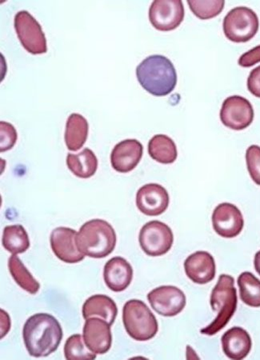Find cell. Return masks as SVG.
<instances>
[{"instance_id":"obj_1","label":"cell","mask_w":260,"mask_h":360,"mask_svg":"<svg viewBox=\"0 0 260 360\" xmlns=\"http://www.w3.org/2000/svg\"><path fill=\"white\" fill-rule=\"evenodd\" d=\"M63 329L57 319L47 313L33 315L26 321L22 338L32 357H47L57 350L63 339Z\"/></svg>"},{"instance_id":"obj_2","label":"cell","mask_w":260,"mask_h":360,"mask_svg":"<svg viewBox=\"0 0 260 360\" xmlns=\"http://www.w3.org/2000/svg\"><path fill=\"white\" fill-rule=\"evenodd\" d=\"M138 83L155 96L169 95L177 84L176 70L167 57L148 56L136 68Z\"/></svg>"},{"instance_id":"obj_3","label":"cell","mask_w":260,"mask_h":360,"mask_svg":"<svg viewBox=\"0 0 260 360\" xmlns=\"http://www.w3.org/2000/svg\"><path fill=\"white\" fill-rule=\"evenodd\" d=\"M117 241V234L112 226L100 219L85 223L77 236L79 251L95 259L107 257L114 251Z\"/></svg>"},{"instance_id":"obj_4","label":"cell","mask_w":260,"mask_h":360,"mask_svg":"<svg viewBox=\"0 0 260 360\" xmlns=\"http://www.w3.org/2000/svg\"><path fill=\"white\" fill-rule=\"evenodd\" d=\"M210 304L217 316L211 324L201 329L200 333L206 335H214L221 332L235 314L238 297L233 276L224 274L219 276L216 285L212 290Z\"/></svg>"},{"instance_id":"obj_5","label":"cell","mask_w":260,"mask_h":360,"mask_svg":"<svg viewBox=\"0 0 260 360\" xmlns=\"http://www.w3.org/2000/svg\"><path fill=\"white\" fill-rule=\"evenodd\" d=\"M123 322L126 333L137 341L152 340L158 333L157 319L141 300L126 302L123 309Z\"/></svg>"},{"instance_id":"obj_6","label":"cell","mask_w":260,"mask_h":360,"mask_svg":"<svg viewBox=\"0 0 260 360\" xmlns=\"http://www.w3.org/2000/svg\"><path fill=\"white\" fill-rule=\"evenodd\" d=\"M259 18L253 10L238 7L230 11L223 23L225 36L235 43H246L256 36Z\"/></svg>"},{"instance_id":"obj_7","label":"cell","mask_w":260,"mask_h":360,"mask_svg":"<svg viewBox=\"0 0 260 360\" xmlns=\"http://www.w3.org/2000/svg\"><path fill=\"white\" fill-rule=\"evenodd\" d=\"M138 242L149 257H157L169 252L174 243L171 229L166 224L153 220L143 225Z\"/></svg>"},{"instance_id":"obj_8","label":"cell","mask_w":260,"mask_h":360,"mask_svg":"<svg viewBox=\"0 0 260 360\" xmlns=\"http://www.w3.org/2000/svg\"><path fill=\"white\" fill-rule=\"evenodd\" d=\"M15 29L24 48L31 54H44L48 51L47 39L41 25L27 11L15 16Z\"/></svg>"},{"instance_id":"obj_9","label":"cell","mask_w":260,"mask_h":360,"mask_svg":"<svg viewBox=\"0 0 260 360\" xmlns=\"http://www.w3.org/2000/svg\"><path fill=\"white\" fill-rule=\"evenodd\" d=\"M184 19V8L181 0H155L149 9L152 25L161 32L175 30Z\"/></svg>"},{"instance_id":"obj_10","label":"cell","mask_w":260,"mask_h":360,"mask_svg":"<svg viewBox=\"0 0 260 360\" xmlns=\"http://www.w3.org/2000/svg\"><path fill=\"white\" fill-rule=\"evenodd\" d=\"M221 120L224 126L235 131H242L249 127L254 120L252 103L245 97L230 96L223 103Z\"/></svg>"},{"instance_id":"obj_11","label":"cell","mask_w":260,"mask_h":360,"mask_svg":"<svg viewBox=\"0 0 260 360\" xmlns=\"http://www.w3.org/2000/svg\"><path fill=\"white\" fill-rule=\"evenodd\" d=\"M148 300L153 310L165 317L176 316L186 306V295L175 286H161L148 295Z\"/></svg>"},{"instance_id":"obj_12","label":"cell","mask_w":260,"mask_h":360,"mask_svg":"<svg viewBox=\"0 0 260 360\" xmlns=\"http://www.w3.org/2000/svg\"><path fill=\"white\" fill-rule=\"evenodd\" d=\"M212 225L219 236L232 239L241 233L245 219L238 207L233 203L223 202L213 212Z\"/></svg>"},{"instance_id":"obj_13","label":"cell","mask_w":260,"mask_h":360,"mask_svg":"<svg viewBox=\"0 0 260 360\" xmlns=\"http://www.w3.org/2000/svg\"><path fill=\"white\" fill-rule=\"evenodd\" d=\"M77 232L72 229L60 226L52 231L50 243L56 257L67 264H77L84 259L77 245Z\"/></svg>"},{"instance_id":"obj_14","label":"cell","mask_w":260,"mask_h":360,"mask_svg":"<svg viewBox=\"0 0 260 360\" xmlns=\"http://www.w3.org/2000/svg\"><path fill=\"white\" fill-rule=\"evenodd\" d=\"M169 195L167 191L158 184L143 186L136 194V206L148 217H158L164 213L169 206Z\"/></svg>"},{"instance_id":"obj_15","label":"cell","mask_w":260,"mask_h":360,"mask_svg":"<svg viewBox=\"0 0 260 360\" xmlns=\"http://www.w3.org/2000/svg\"><path fill=\"white\" fill-rule=\"evenodd\" d=\"M83 334L86 346L96 355H103L112 347L111 325L100 318L86 319Z\"/></svg>"},{"instance_id":"obj_16","label":"cell","mask_w":260,"mask_h":360,"mask_svg":"<svg viewBox=\"0 0 260 360\" xmlns=\"http://www.w3.org/2000/svg\"><path fill=\"white\" fill-rule=\"evenodd\" d=\"M143 147L137 139H125L112 150L111 162L114 169L120 173H128L135 169L143 158Z\"/></svg>"},{"instance_id":"obj_17","label":"cell","mask_w":260,"mask_h":360,"mask_svg":"<svg viewBox=\"0 0 260 360\" xmlns=\"http://www.w3.org/2000/svg\"><path fill=\"white\" fill-rule=\"evenodd\" d=\"M184 270L190 280L195 283H210L216 276L215 259L207 252H196L185 260Z\"/></svg>"},{"instance_id":"obj_18","label":"cell","mask_w":260,"mask_h":360,"mask_svg":"<svg viewBox=\"0 0 260 360\" xmlns=\"http://www.w3.org/2000/svg\"><path fill=\"white\" fill-rule=\"evenodd\" d=\"M103 278L106 285L112 291L124 292L132 281V266L125 259L114 257L108 260L104 266Z\"/></svg>"},{"instance_id":"obj_19","label":"cell","mask_w":260,"mask_h":360,"mask_svg":"<svg viewBox=\"0 0 260 360\" xmlns=\"http://www.w3.org/2000/svg\"><path fill=\"white\" fill-rule=\"evenodd\" d=\"M223 351L229 359L241 360L250 353L252 341L244 328L234 327L225 333L221 339Z\"/></svg>"},{"instance_id":"obj_20","label":"cell","mask_w":260,"mask_h":360,"mask_svg":"<svg viewBox=\"0 0 260 360\" xmlns=\"http://www.w3.org/2000/svg\"><path fill=\"white\" fill-rule=\"evenodd\" d=\"M82 312L85 319L100 318L112 326L117 317L118 309L112 298L105 295H95L85 301Z\"/></svg>"},{"instance_id":"obj_21","label":"cell","mask_w":260,"mask_h":360,"mask_svg":"<svg viewBox=\"0 0 260 360\" xmlns=\"http://www.w3.org/2000/svg\"><path fill=\"white\" fill-rule=\"evenodd\" d=\"M88 121L77 113H73L69 116L65 130V143L68 150L77 152L82 148L89 136Z\"/></svg>"},{"instance_id":"obj_22","label":"cell","mask_w":260,"mask_h":360,"mask_svg":"<svg viewBox=\"0 0 260 360\" xmlns=\"http://www.w3.org/2000/svg\"><path fill=\"white\" fill-rule=\"evenodd\" d=\"M67 165L74 176L81 179L93 176L98 168V160L93 152L85 148L77 155L68 154Z\"/></svg>"},{"instance_id":"obj_23","label":"cell","mask_w":260,"mask_h":360,"mask_svg":"<svg viewBox=\"0 0 260 360\" xmlns=\"http://www.w3.org/2000/svg\"><path fill=\"white\" fill-rule=\"evenodd\" d=\"M148 153L154 160L163 165L172 164L178 156L175 142L165 135H156L150 139Z\"/></svg>"},{"instance_id":"obj_24","label":"cell","mask_w":260,"mask_h":360,"mask_svg":"<svg viewBox=\"0 0 260 360\" xmlns=\"http://www.w3.org/2000/svg\"><path fill=\"white\" fill-rule=\"evenodd\" d=\"M2 243L4 248L13 255L24 253L30 247L27 232L20 224L6 226Z\"/></svg>"},{"instance_id":"obj_25","label":"cell","mask_w":260,"mask_h":360,"mask_svg":"<svg viewBox=\"0 0 260 360\" xmlns=\"http://www.w3.org/2000/svg\"><path fill=\"white\" fill-rule=\"evenodd\" d=\"M8 268L11 276L18 285L26 292L34 295L39 292V283L27 269L20 259L16 255H11L8 260Z\"/></svg>"},{"instance_id":"obj_26","label":"cell","mask_w":260,"mask_h":360,"mask_svg":"<svg viewBox=\"0 0 260 360\" xmlns=\"http://www.w3.org/2000/svg\"><path fill=\"white\" fill-rule=\"evenodd\" d=\"M240 299L252 307H260V281L251 272H242L238 278Z\"/></svg>"},{"instance_id":"obj_27","label":"cell","mask_w":260,"mask_h":360,"mask_svg":"<svg viewBox=\"0 0 260 360\" xmlns=\"http://www.w3.org/2000/svg\"><path fill=\"white\" fill-rule=\"evenodd\" d=\"M83 336L77 334L69 338L65 345V358L69 360L96 359V354L90 352L89 348L84 345Z\"/></svg>"},{"instance_id":"obj_28","label":"cell","mask_w":260,"mask_h":360,"mask_svg":"<svg viewBox=\"0 0 260 360\" xmlns=\"http://www.w3.org/2000/svg\"><path fill=\"white\" fill-rule=\"evenodd\" d=\"M190 9L200 20H209L222 13L225 2L219 1H188Z\"/></svg>"},{"instance_id":"obj_29","label":"cell","mask_w":260,"mask_h":360,"mask_svg":"<svg viewBox=\"0 0 260 360\" xmlns=\"http://www.w3.org/2000/svg\"><path fill=\"white\" fill-rule=\"evenodd\" d=\"M246 162L251 178L260 186V147L258 145H252L247 148Z\"/></svg>"},{"instance_id":"obj_30","label":"cell","mask_w":260,"mask_h":360,"mask_svg":"<svg viewBox=\"0 0 260 360\" xmlns=\"http://www.w3.org/2000/svg\"><path fill=\"white\" fill-rule=\"evenodd\" d=\"M0 131H1V141H0V150L1 153L13 148L17 141V131L15 127L7 123V122H0Z\"/></svg>"},{"instance_id":"obj_31","label":"cell","mask_w":260,"mask_h":360,"mask_svg":"<svg viewBox=\"0 0 260 360\" xmlns=\"http://www.w3.org/2000/svg\"><path fill=\"white\" fill-rule=\"evenodd\" d=\"M260 62V45L242 54L239 59V65L250 68Z\"/></svg>"},{"instance_id":"obj_32","label":"cell","mask_w":260,"mask_h":360,"mask_svg":"<svg viewBox=\"0 0 260 360\" xmlns=\"http://www.w3.org/2000/svg\"><path fill=\"white\" fill-rule=\"evenodd\" d=\"M247 89L253 96L260 98V66L251 72L247 79Z\"/></svg>"},{"instance_id":"obj_33","label":"cell","mask_w":260,"mask_h":360,"mask_svg":"<svg viewBox=\"0 0 260 360\" xmlns=\"http://www.w3.org/2000/svg\"><path fill=\"white\" fill-rule=\"evenodd\" d=\"M254 266H255L256 271L260 276V251H259L254 259Z\"/></svg>"}]
</instances>
